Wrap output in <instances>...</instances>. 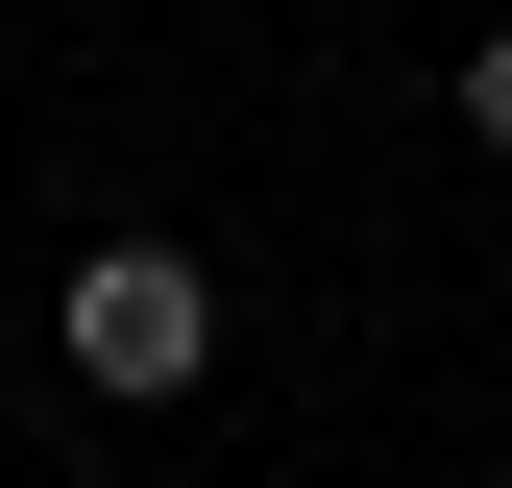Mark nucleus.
<instances>
[{"label": "nucleus", "mask_w": 512, "mask_h": 488, "mask_svg": "<svg viewBox=\"0 0 512 488\" xmlns=\"http://www.w3.org/2000/svg\"><path fill=\"white\" fill-rule=\"evenodd\" d=\"M49 342H74V391L171 415V391L220 366V269H196V244H74V293H49Z\"/></svg>", "instance_id": "f257e3e1"}, {"label": "nucleus", "mask_w": 512, "mask_h": 488, "mask_svg": "<svg viewBox=\"0 0 512 488\" xmlns=\"http://www.w3.org/2000/svg\"><path fill=\"white\" fill-rule=\"evenodd\" d=\"M464 147H512V25H488V49H464Z\"/></svg>", "instance_id": "f03ea898"}]
</instances>
